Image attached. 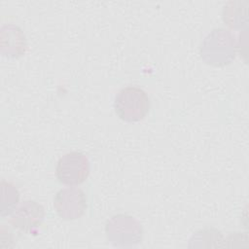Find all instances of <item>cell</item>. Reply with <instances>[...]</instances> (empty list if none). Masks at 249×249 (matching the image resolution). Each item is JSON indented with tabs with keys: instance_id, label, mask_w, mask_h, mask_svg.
<instances>
[{
	"instance_id": "obj_1",
	"label": "cell",
	"mask_w": 249,
	"mask_h": 249,
	"mask_svg": "<svg viewBox=\"0 0 249 249\" xmlns=\"http://www.w3.org/2000/svg\"><path fill=\"white\" fill-rule=\"evenodd\" d=\"M117 116L128 123L143 120L150 110V99L147 92L137 86H127L121 89L114 101Z\"/></svg>"
},
{
	"instance_id": "obj_2",
	"label": "cell",
	"mask_w": 249,
	"mask_h": 249,
	"mask_svg": "<svg viewBox=\"0 0 249 249\" xmlns=\"http://www.w3.org/2000/svg\"><path fill=\"white\" fill-rule=\"evenodd\" d=\"M234 37L222 28L212 30L204 39L200 49L201 57L207 63L216 66L230 63L234 58Z\"/></svg>"
},
{
	"instance_id": "obj_3",
	"label": "cell",
	"mask_w": 249,
	"mask_h": 249,
	"mask_svg": "<svg viewBox=\"0 0 249 249\" xmlns=\"http://www.w3.org/2000/svg\"><path fill=\"white\" fill-rule=\"evenodd\" d=\"M105 231L108 240L115 246H133L142 240V227L133 217L118 214L107 221Z\"/></svg>"
},
{
	"instance_id": "obj_4",
	"label": "cell",
	"mask_w": 249,
	"mask_h": 249,
	"mask_svg": "<svg viewBox=\"0 0 249 249\" xmlns=\"http://www.w3.org/2000/svg\"><path fill=\"white\" fill-rule=\"evenodd\" d=\"M89 170V161L86 155L72 151L59 158L55 166V176L64 185L77 186L87 180Z\"/></svg>"
},
{
	"instance_id": "obj_5",
	"label": "cell",
	"mask_w": 249,
	"mask_h": 249,
	"mask_svg": "<svg viewBox=\"0 0 249 249\" xmlns=\"http://www.w3.org/2000/svg\"><path fill=\"white\" fill-rule=\"evenodd\" d=\"M53 207L57 215L64 220L78 219L87 209L86 194L76 187L62 189L54 196Z\"/></svg>"
},
{
	"instance_id": "obj_6",
	"label": "cell",
	"mask_w": 249,
	"mask_h": 249,
	"mask_svg": "<svg viewBox=\"0 0 249 249\" xmlns=\"http://www.w3.org/2000/svg\"><path fill=\"white\" fill-rule=\"evenodd\" d=\"M44 218L45 210L41 204L35 200H25L12 214L10 224L19 231L32 233L42 225Z\"/></svg>"
},
{
	"instance_id": "obj_7",
	"label": "cell",
	"mask_w": 249,
	"mask_h": 249,
	"mask_svg": "<svg viewBox=\"0 0 249 249\" xmlns=\"http://www.w3.org/2000/svg\"><path fill=\"white\" fill-rule=\"evenodd\" d=\"M26 50V40L22 30L15 24L1 27V53L8 57H19Z\"/></svg>"
},
{
	"instance_id": "obj_8",
	"label": "cell",
	"mask_w": 249,
	"mask_h": 249,
	"mask_svg": "<svg viewBox=\"0 0 249 249\" xmlns=\"http://www.w3.org/2000/svg\"><path fill=\"white\" fill-rule=\"evenodd\" d=\"M19 200V193L14 184L6 180L1 181V210L2 217L10 215L16 209Z\"/></svg>"
}]
</instances>
